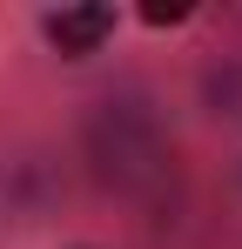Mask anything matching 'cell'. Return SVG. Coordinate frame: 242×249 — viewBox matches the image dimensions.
<instances>
[{
	"label": "cell",
	"instance_id": "obj_1",
	"mask_svg": "<svg viewBox=\"0 0 242 249\" xmlns=\"http://www.w3.org/2000/svg\"><path fill=\"white\" fill-rule=\"evenodd\" d=\"M108 34H115V7H101V0H94V7H61V14L47 20V41L61 47L68 61L94 54V47L108 41Z\"/></svg>",
	"mask_w": 242,
	"mask_h": 249
},
{
	"label": "cell",
	"instance_id": "obj_2",
	"mask_svg": "<svg viewBox=\"0 0 242 249\" xmlns=\"http://www.w3.org/2000/svg\"><path fill=\"white\" fill-rule=\"evenodd\" d=\"M141 20H148V27H175V20H189V0H148Z\"/></svg>",
	"mask_w": 242,
	"mask_h": 249
}]
</instances>
